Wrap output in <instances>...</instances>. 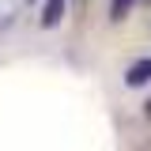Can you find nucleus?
<instances>
[{"instance_id":"1","label":"nucleus","mask_w":151,"mask_h":151,"mask_svg":"<svg viewBox=\"0 0 151 151\" xmlns=\"http://www.w3.org/2000/svg\"><path fill=\"white\" fill-rule=\"evenodd\" d=\"M147 79H151V57L147 60H136V64L129 68V76H125L129 87H140V83H147Z\"/></svg>"},{"instance_id":"2","label":"nucleus","mask_w":151,"mask_h":151,"mask_svg":"<svg viewBox=\"0 0 151 151\" xmlns=\"http://www.w3.org/2000/svg\"><path fill=\"white\" fill-rule=\"evenodd\" d=\"M64 15V0H49L45 4V15H42V27H57Z\"/></svg>"},{"instance_id":"3","label":"nucleus","mask_w":151,"mask_h":151,"mask_svg":"<svg viewBox=\"0 0 151 151\" xmlns=\"http://www.w3.org/2000/svg\"><path fill=\"white\" fill-rule=\"evenodd\" d=\"M132 8V0H113V19H125Z\"/></svg>"},{"instance_id":"4","label":"nucleus","mask_w":151,"mask_h":151,"mask_svg":"<svg viewBox=\"0 0 151 151\" xmlns=\"http://www.w3.org/2000/svg\"><path fill=\"white\" fill-rule=\"evenodd\" d=\"M144 113H147V117H151V98H147V106H144Z\"/></svg>"}]
</instances>
